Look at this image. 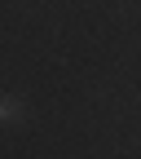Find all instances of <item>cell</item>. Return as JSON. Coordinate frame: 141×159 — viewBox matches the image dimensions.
I'll list each match as a JSON object with an SVG mask.
<instances>
[{"label":"cell","mask_w":141,"mask_h":159,"mask_svg":"<svg viewBox=\"0 0 141 159\" xmlns=\"http://www.w3.org/2000/svg\"><path fill=\"white\" fill-rule=\"evenodd\" d=\"M13 119H22V106L13 97H0V124H13Z\"/></svg>","instance_id":"6da1fadb"}]
</instances>
